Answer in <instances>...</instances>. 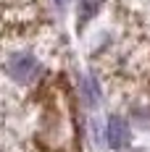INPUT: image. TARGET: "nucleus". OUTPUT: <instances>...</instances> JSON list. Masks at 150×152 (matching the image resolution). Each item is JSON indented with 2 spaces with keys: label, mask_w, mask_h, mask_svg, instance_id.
Here are the masks:
<instances>
[{
  "label": "nucleus",
  "mask_w": 150,
  "mask_h": 152,
  "mask_svg": "<svg viewBox=\"0 0 150 152\" xmlns=\"http://www.w3.org/2000/svg\"><path fill=\"white\" fill-rule=\"evenodd\" d=\"M5 71H8V76H11L13 81L29 84L32 79L37 76V71H40V63H37V58L29 55V53H18V55H11V61L5 63Z\"/></svg>",
  "instance_id": "nucleus-1"
},
{
  "label": "nucleus",
  "mask_w": 150,
  "mask_h": 152,
  "mask_svg": "<svg viewBox=\"0 0 150 152\" xmlns=\"http://www.w3.org/2000/svg\"><path fill=\"white\" fill-rule=\"evenodd\" d=\"M108 144L113 147V150H124L126 144H129V139H132V131H129V123L119 118V115H113L111 121H108Z\"/></svg>",
  "instance_id": "nucleus-2"
},
{
  "label": "nucleus",
  "mask_w": 150,
  "mask_h": 152,
  "mask_svg": "<svg viewBox=\"0 0 150 152\" xmlns=\"http://www.w3.org/2000/svg\"><path fill=\"white\" fill-rule=\"evenodd\" d=\"M82 97H84L87 105H98L100 102V87H98V81L92 76H84L82 79Z\"/></svg>",
  "instance_id": "nucleus-3"
},
{
  "label": "nucleus",
  "mask_w": 150,
  "mask_h": 152,
  "mask_svg": "<svg viewBox=\"0 0 150 152\" xmlns=\"http://www.w3.org/2000/svg\"><path fill=\"white\" fill-rule=\"evenodd\" d=\"M100 5H103V0H82V5H79V11H82V21L90 18V16H95Z\"/></svg>",
  "instance_id": "nucleus-4"
},
{
  "label": "nucleus",
  "mask_w": 150,
  "mask_h": 152,
  "mask_svg": "<svg viewBox=\"0 0 150 152\" xmlns=\"http://www.w3.org/2000/svg\"><path fill=\"white\" fill-rule=\"evenodd\" d=\"M55 3H58V5H66V3H69V0H55Z\"/></svg>",
  "instance_id": "nucleus-5"
},
{
  "label": "nucleus",
  "mask_w": 150,
  "mask_h": 152,
  "mask_svg": "<svg viewBox=\"0 0 150 152\" xmlns=\"http://www.w3.org/2000/svg\"><path fill=\"white\" fill-rule=\"evenodd\" d=\"M134 152H142V150H134Z\"/></svg>",
  "instance_id": "nucleus-6"
}]
</instances>
